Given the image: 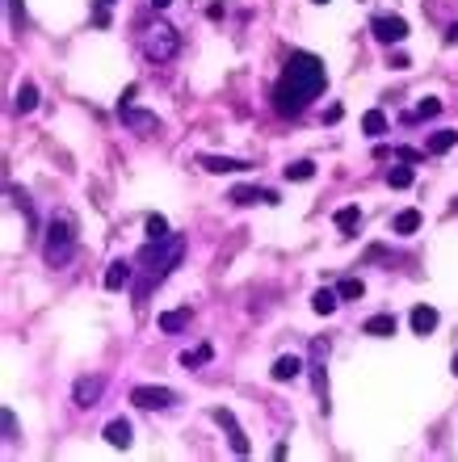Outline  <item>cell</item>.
Here are the masks:
<instances>
[{
    "mask_svg": "<svg viewBox=\"0 0 458 462\" xmlns=\"http://www.w3.org/2000/svg\"><path fill=\"white\" fill-rule=\"evenodd\" d=\"M143 231H147V240H169V235H173L169 223H164V215H147V219H143Z\"/></svg>",
    "mask_w": 458,
    "mask_h": 462,
    "instance_id": "f1b7e54d",
    "label": "cell"
},
{
    "mask_svg": "<svg viewBox=\"0 0 458 462\" xmlns=\"http://www.w3.org/2000/svg\"><path fill=\"white\" fill-rule=\"evenodd\" d=\"M105 441H110L114 450H127V446H131V420L114 416V420L105 424Z\"/></svg>",
    "mask_w": 458,
    "mask_h": 462,
    "instance_id": "7c38bea8",
    "label": "cell"
},
{
    "mask_svg": "<svg viewBox=\"0 0 458 462\" xmlns=\"http://www.w3.org/2000/svg\"><path fill=\"white\" fill-rule=\"evenodd\" d=\"M215 420H219V424H223V429H228V441H231V450H235V454H240V458H244V454H248V450H252V446H248V437H244V429H240V420H235V412H231V408H215Z\"/></svg>",
    "mask_w": 458,
    "mask_h": 462,
    "instance_id": "ba28073f",
    "label": "cell"
},
{
    "mask_svg": "<svg viewBox=\"0 0 458 462\" xmlns=\"http://www.w3.org/2000/svg\"><path fill=\"white\" fill-rule=\"evenodd\" d=\"M395 160L400 164H420V151L416 147H395Z\"/></svg>",
    "mask_w": 458,
    "mask_h": 462,
    "instance_id": "836d02e7",
    "label": "cell"
},
{
    "mask_svg": "<svg viewBox=\"0 0 458 462\" xmlns=\"http://www.w3.org/2000/svg\"><path fill=\"white\" fill-rule=\"evenodd\" d=\"M189 316H193V311H189V307H177V311H160V332H181L185 323H189Z\"/></svg>",
    "mask_w": 458,
    "mask_h": 462,
    "instance_id": "44dd1931",
    "label": "cell"
},
{
    "mask_svg": "<svg viewBox=\"0 0 458 462\" xmlns=\"http://www.w3.org/2000/svg\"><path fill=\"white\" fill-rule=\"evenodd\" d=\"M211 358H215V345H198V349H185V353H181V366H185V370L206 366Z\"/></svg>",
    "mask_w": 458,
    "mask_h": 462,
    "instance_id": "cb8c5ba5",
    "label": "cell"
},
{
    "mask_svg": "<svg viewBox=\"0 0 458 462\" xmlns=\"http://www.w3.org/2000/svg\"><path fill=\"white\" fill-rule=\"evenodd\" d=\"M228 202H235V206H252V202L277 206V193L274 189H261V185H235V189L228 193Z\"/></svg>",
    "mask_w": 458,
    "mask_h": 462,
    "instance_id": "30bf717a",
    "label": "cell"
},
{
    "mask_svg": "<svg viewBox=\"0 0 458 462\" xmlns=\"http://www.w3.org/2000/svg\"><path fill=\"white\" fill-rule=\"evenodd\" d=\"M332 223H336V231H358V223H362V210H358V206H341V210L332 215Z\"/></svg>",
    "mask_w": 458,
    "mask_h": 462,
    "instance_id": "603a6c76",
    "label": "cell"
},
{
    "mask_svg": "<svg viewBox=\"0 0 458 462\" xmlns=\"http://www.w3.org/2000/svg\"><path fill=\"white\" fill-rule=\"evenodd\" d=\"M169 4H173V0H151V9H169Z\"/></svg>",
    "mask_w": 458,
    "mask_h": 462,
    "instance_id": "74e56055",
    "label": "cell"
},
{
    "mask_svg": "<svg viewBox=\"0 0 458 462\" xmlns=\"http://www.w3.org/2000/svg\"><path fill=\"white\" fill-rule=\"evenodd\" d=\"M341 114H345V105H328V109H324V122L332 127V122H341Z\"/></svg>",
    "mask_w": 458,
    "mask_h": 462,
    "instance_id": "e575fe53",
    "label": "cell"
},
{
    "mask_svg": "<svg viewBox=\"0 0 458 462\" xmlns=\"http://www.w3.org/2000/svg\"><path fill=\"white\" fill-rule=\"evenodd\" d=\"M412 181H416L412 164H395V168H387V185H391V189H408Z\"/></svg>",
    "mask_w": 458,
    "mask_h": 462,
    "instance_id": "4316f807",
    "label": "cell"
},
{
    "mask_svg": "<svg viewBox=\"0 0 458 462\" xmlns=\"http://www.w3.org/2000/svg\"><path fill=\"white\" fill-rule=\"evenodd\" d=\"M118 118H122V127L135 131V135H151V131H160V118H156L151 109H135V105H127V109H118Z\"/></svg>",
    "mask_w": 458,
    "mask_h": 462,
    "instance_id": "52a82bcc",
    "label": "cell"
},
{
    "mask_svg": "<svg viewBox=\"0 0 458 462\" xmlns=\"http://www.w3.org/2000/svg\"><path fill=\"white\" fill-rule=\"evenodd\" d=\"M139 50H143L151 63H173L177 50H181V34H177L169 21H151V26L143 30V38H139Z\"/></svg>",
    "mask_w": 458,
    "mask_h": 462,
    "instance_id": "277c9868",
    "label": "cell"
},
{
    "mask_svg": "<svg viewBox=\"0 0 458 462\" xmlns=\"http://www.w3.org/2000/svg\"><path fill=\"white\" fill-rule=\"evenodd\" d=\"M105 4H114V0H97V9H105Z\"/></svg>",
    "mask_w": 458,
    "mask_h": 462,
    "instance_id": "f35d334b",
    "label": "cell"
},
{
    "mask_svg": "<svg viewBox=\"0 0 458 462\" xmlns=\"http://www.w3.org/2000/svg\"><path fill=\"white\" fill-rule=\"evenodd\" d=\"M9 198H13V206H21V210H26V219H30V227H34L38 219H34V206H30V198H26V189H17V185H9Z\"/></svg>",
    "mask_w": 458,
    "mask_h": 462,
    "instance_id": "4dcf8cb0",
    "label": "cell"
},
{
    "mask_svg": "<svg viewBox=\"0 0 458 462\" xmlns=\"http://www.w3.org/2000/svg\"><path fill=\"white\" fill-rule=\"evenodd\" d=\"M185 257V235H169V240H147L143 252H139V277L131 286L135 303H147V294L181 265Z\"/></svg>",
    "mask_w": 458,
    "mask_h": 462,
    "instance_id": "7a4b0ae2",
    "label": "cell"
},
{
    "mask_svg": "<svg viewBox=\"0 0 458 462\" xmlns=\"http://www.w3.org/2000/svg\"><path fill=\"white\" fill-rule=\"evenodd\" d=\"M9 26H13V34H21V26H26V4L21 0H9Z\"/></svg>",
    "mask_w": 458,
    "mask_h": 462,
    "instance_id": "1f68e13d",
    "label": "cell"
},
{
    "mask_svg": "<svg viewBox=\"0 0 458 462\" xmlns=\"http://www.w3.org/2000/svg\"><path fill=\"white\" fill-rule=\"evenodd\" d=\"M336 303H341V294H336V290H316V294H311L316 316H332V311H336Z\"/></svg>",
    "mask_w": 458,
    "mask_h": 462,
    "instance_id": "484cf974",
    "label": "cell"
},
{
    "mask_svg": "<svg viewBox=\"0 0 458 462\" xmlns=\"http://www.w3.org/2000/svg\"><path fill=\"white\" fill-rule=\"evenodd\" d=\"M336 294H341V303H353V299L366 294V286H362V277H341L336 281Z\"/></svg>",
    "mask_w": 458,
    "mask_h": 462,
    "instance_id": "d4e9b609",
    "label": "cell"
},
{
    "mask_svg": "<svg viewBox=\"0 0 458 462\" xmlns=\"http://www.w3.org/2000/svg\"><path fill=\"white\" fill-rule=\"evenodd\" d=\"M408 323H412V332H416V336H429V332L437 328V311H433L429 303H420V307H412Z\"/></svg>",
    "mask_w": 458,
    "mask_h": 462,
    "instance_id": "4fadbf2b",
    "label": "cell"
},
{
    "mask_svg": "<svg viewBox=\"0 0 458 462\" xmlns=\"http://www.w3.org/2000/svg\"><path fill=\"white\" fill-rule=\"evenodd\" d=\"M316 4H328V0H316Z\"/></svg>",
    "mask_w": 458,
    "mask_h": 462,
    "instance_id": "60d3db41",
    "label": "cell"
},
{
    "mask_svg": "<svg viewBox=\"0 0 458 462\" xmlns=\"http://www.w3.org/2000/svg\"><path fill=\"white\" fill-rule=\"evenodd\" d=\"M30 109H38V85H34V80H26V85L17 89V97H13V114H17V118L30 114Z\"/></svg>",
    "mask_w": 458,
    "mask_h": 462,
    "instance_id": "9a60e30c",
    "label": "cell"
},
{
    "mask_svg": "<svg viewBox=\"0 0 458 462\" xmlns=\"http://www.w3.org/2000/svg\"><path fill=\"white\" fill-rule=\"evenodd\" d=\"M198 164H202L206 173H240V168H248L244 160H231V156H206V151L198 156Z\"/></svg>",
    "mask_w": 458,
    "mask_h": 462,
    "instance_id": "5bb4252c",
    "label": "cell"
},
{
    "mask_svg": "<svg viewBox=\"0 0 458 462\" xmlns=\"http://www.w3.org/2000/svg\"><path fill=\"white\" fill-rule=\"evenodd\" d=\"M437 114H442V101H437V97H425V101L416 105L404 122H416V118H437Z\"/></svg>",
    "mask_w": 458,
    "mask_h": 462,
    "instance_id": "f546056e",
    "label": "cell"
},
{
    "mask_svg": "<svg viewBox=\"0 0 458 462\" xmlns=\"http://www.w3.org/2000/svg\"><path fill=\"white\" fill-rule=\"evenodd\" d=\"M0 424H4V441H17V416H13V408L0 412Z\"/></svg>",
    "mask_w": 458,
    "mask_h": 462,
    "instance_id": "d6a6232c",
    "label": "cell"
},
{
    "mask_svg": "<svg viewBox=\"0 0 458 462\" xmlns=\"http://www.w3.org/2000/svg\"><path fill=\"white\" fill-rule=\"evenodd\" d=\"M324 358H328V340H320V336H316V340H311V362H316V366H311V378H316V391H320V408L328 412V378H324Z\"/></svg>",
    "mask_w": 458,
    "mask_h": 462,
    "instance_id": "8fae6325",
    "label": "cell"
},
{
    "mask_svg": "<svg viewBox=\"0 0 458 462\" xmlns=\"http://www.w3.org/2000/svg\"><path fill=\"white\" fill-rule=\"evenodd\" d=\"M362 131H366L370 139L387 135V114H383V109H366V114H362Z\"/></svg>",
    "mask_w": 458,
    "mask_h": 462,
    "instance_id": "7402d4cb",
    "label": "cell"
},
{
    "mask_svg": "<svg viewBox=\"0 0 458 462\" xmlns=\"http://www.w3.org/2000/svg\"><path fill=\"white\" fill-rule=\"evenodd\" d=\"M101 391H105V378H101V374L76 378V387H72V404H76V408H92V404L101 399Z\"/></svg>",
    "mask_w": 458,
    "mask_h": 462,
    "instance_id": "9c48e42d",
    "label": "cell"
},
{
    "mask_svg": "<svg viewBox=\"0 0 458 462\" xmlns=\"http://www.w3.org/2000/svg\"><path fill=\"white\" fill-rule=\"evenodd\" d=\"M454 143H458V131H433L429 143H425V151H429V156H446Z\"/></svg>",
    "mask_w": 458,
    "mask_h": 462,
    "instance_id": "ffe728a7",
    "label": "cell"
},
{
    "mask_svg": "<svg viewBox=\"0 0 458 462\" xmlns=\"http://www.w3.org/2000/svg\"><path fill=\"white\" fill-rule=\"evenodd\" d=\"M446 43H450V46L458 43V21H454V26H450V30H446Z\"/></svg>",
    "mask_w": 458,
    "mask_h": 462,
    "instance_id": "8d00e7d4",
    "label": "cell"
},
{
    "mask_svg": "<svg viewBox=\"0 0 458 462\" xmlns=\"http://www.w3.org/2000/svg\"><path fill=\"white\" fill-rule=\"evenodd\" d=\"M122 286H131V265H127V261H110V269H105V290H122Z\"/></svg>",
    "mask_w": 458,
    "mask_h": 462,
    "instance_id": "d6986e66",
    "label": "cell"
},
{
    "mask_svg": "<svg viewBox=\"0 0 458 462\" xmlns=\"http://www.w3.org/2000/svg\"><path fill=\"white\" fill-rule=\"evenodd\" d=\"M362 332H370V336H395V316L391 311H378V316H370L362 323Z\"/></svg>",
    "mask_w": 458,
    "mask_h": 462,
    "instance_id": "e0dca14e",
    "label": "cell"
},
{
    "mask_svg": "<svg viewBox=\"0 0 458 462\" xmlns=\"http://www.w3.org/2000/svg\"><path fill=\"white\" fill-rule=\"evenodd\" d=\"M299 370H303V362H299L294 353H286V358H277L274 362L270 378H274V382H290V378H299Z\"/></svg>",
    "mask_w": 458,
    "mask_h": 462,
    "instance_id": "2e32d148",
    "label": "cell"
},
{
    "mask_svg": "<svg viewBox=\"0 0 458 462\" xmlns=\"http://www.w3.org/2000/svg\"><path fill=\"white\" fill-rule=\"evenodd\" d=\"M391 68H395V72H404V68H408V55H404V50H395V55H391Z\"/></svg>",
    "mask_w": 458,
    "mask_h": 462,
    "instance_id": "d590c367",
    "label": "cell"
},
{
    "mask_svg": "<svg viewBox=\"0 0 458 462\" xmlns=\"http://www.w3.org/2000/svg\"><path fill=\"white\" fill-rule=\"evenodd\" d=\"M450 370H454V378H458V353H454V366H450Z\"/></svg>",
    "mask_w": 458,
    "mask_h": 462,
    "instance_id": "ab89813d",
    "label": "cell"
},
{
    "mask_svg": "<svg viewBox=\"0 0 458 462\" xmlns=\"http://www.w3.org/2000/svg\"><path fill=\"white\" fill-rule=\"evenodd\" d=\"M328 85V72H324V59L320 55H311V50H294L290 59H286V68H282V80L274 85L270 92V101H274L277 114H286V118H294L307 101H316Z\"/></svg>",
    "mask_w": 458,
    "mask_h": 462,
    "instance_id": "6da1fadb",
    "label": "cell"
},
{
    "mask_svg": "<svg viewBox=\"0 0 458 462\" xmlns=\"http://www.w3.org/2000/svg\"><path fill=\"white\" fill-rule=\"evenodd\" d=\"M282 173H286V181H311L316 164H311V160H294V164H286Z\"/></svg>",
    "mask_w": 458,
    "mask_h": 462,
    "instance_id": "83f0119b",
    "label": "cell"
},
{
    "mask_svg": "<svg viewBox=\"0 0 458 462\" xmlns=\"http://www.w3.org/2000/svg\"><path fill=\"white\" fill-rule=\"evenodd\" d=\"M72 257H76V223H72L68 215H59V219H50V227H46L43 261H46V269H68Z\"/></svg>",
    "mask_w": 458,
    "mask_h": 462,
    "instance_id": "3957f363",
    "label": "cell"
},
{
    "mask_svg": "<svg viewBox=\"0 0 458 462\" xmlns=\"http://www.w3.org/2000/svg\"><path fill=\"white\" fill-rule=\"evenodd\" d=\"M420 223H425V219H420V210H412V206H408V210H400V215L391 219V231H395V235H412V231H420Z\"/></svg>",
    "mask_w": 458,
    "mask_h": 462,
    "instance_id": "ac0fdd59",
    "label": "cell"
},
{
    "mask_svg": "<svg viewBox=\"0 0 458 462\" xmlns=\"http://www.w3.org/2000/svg\"><path fill=\"white\" fill-rule=\"evenodd\" d=\"M131 404L143 408V412H164V408H177L181 395H177L173 387H135V391H131Z\"/></svg>",
    "mask_w": 458,
    "mask_h": 462,
    "instance_id": "5b68a950",
    "label": "cell"
},
{
    "mask_svg": "<svg viewBox=\"0 0 458 462\" xmlns=\"http://www.w3.org/2000/svg\"><path fill=\"white\" fill-rule=\"evenodd\" d=\"M370 34L378 38L383 46H395L408 38V21L404 17H395V13H378L374 21H370Z\"/></svg>",
    "mask_w": 458,
    "mask_h": 462,
    "instance_id": "8992f818",
    "label": "cell"
}]
</instances>
